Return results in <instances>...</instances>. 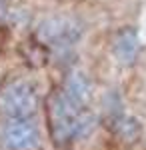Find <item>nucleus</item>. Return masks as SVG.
I'll return each mask as SVG.
<instances>
[{
  "label": "nucleus",
  "mask_w": 146,
  "mask_h": 150,
  "mask_svg": "<svg viewBox=\"0 0 146 150\" xmlns=\"http://www.w3.org/2000/svg\"><path fill=\"white\" fill-rule=\"evenodd\" d=\"M4 14V0H0V16Z\"/></svg>",
  "instance_id": "obj_7"
},
{
  "label": "nucleus",
  "mask_w": 146,
  "mask_h": 150,
  "mask_svg": "<svg viewBox=\"0 0 146 150\" xmlns=\"http://www.w3.org/2000/svg\"><path fill=\"white\" fill-rule=\"evenodd\" d=\"M2 150H40L42 130L36 118H14L0 124Z\"/></svg>",
  "instance_id": "obj_3"
},
{
  "label": "nucleus",
  "mask_w": 146,
  "mask_h": 150,
  "mask_svg": "<svg viewBox=\"0 0 146 150\" xmlns=\"http://www.w3.org/2000/svg\"><path fill=\"white\" fill-rule=\"evenodd\" d=\"M60 90L68 100H72L82 108H88L90 100H92V82L82 70H70Z\"/></svg>",
  "instance_id": "obj_4"
},
{
  "label": "nucleus",
  "mask_w": 146,
  "mask_h": 150,
  "mask_svg": "<svg viewBox=\"0 0 146 150\" xmlns=\"http://www.w3.org/2000/svg\"><path fill=\"white\" fill-rule=\"evenodd\" d=\"M40 102L38 86L28 78H14L0 88V116L4 120L34 118Z\"/></svg>",
  "instance_id": "obj_2"
},
{
  "label": "nucleus",
  "mask_w": 146,
  "mask_h": 150,
  "mask_svg": "<svg viewBox=\"0 0 146 150\" xmlns=\"http://www.w3.org/2000/svg\"><path fill=\"white\" fill-rule=\"evenodd\" d=\"M116 132H118V136L124 138L126 142H130V140H134L138 136V132H140V126H138V122L132 120V118H118L116 120Z\"/></svg>",
  "instance_id": "obj_6"
},
{
  "label": "nucleus",
  "mask_w": 146,
  "mask_h": 150,
  "mask_svg": "<svg viewBox=\"0 0 146 150\" xmlns=\"http://www.w3.org/2000/svg\"><path fill=\"white\" fill-rule=\"evenodd\" d=\"M48 126L54 144L58 148H66L90 136L96 126V118L88 108L74 104L62 94V90H56L48 100Z\"/></svg>",
  "instance_id": "obj_1"
},
{
  "label": "nucleus",
  "mask_w": 146,
  "mask_h": 150,
  "mask_svg": "<svg viewBox=\"0 0 146 150\" xmlns=\"http://www.w3.org/2000/svg\"><path fill=\"white\" fill-rule=\"evenodd\" d=\"M114 54L118 58V62H122V64H132L136 60V56H138V38L130 28L116 34Z\"/></svg>",
  "instance_id": "obj_5"
}]
</instances>
